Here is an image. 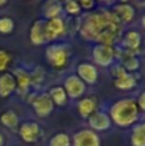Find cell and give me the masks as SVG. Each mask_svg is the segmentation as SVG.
I'll return each instance as SVG.
<instances>
[{
    "mask_svg": "<svg viewBox=\"0 0 145 146\" xmlns=\"http://www.w3.org/2000/svg\"><path fill=\"white\" fill-rule=\"evenodd\" d=\"M123 25L109 9L100 8L85 15L80 27L82 38L98 45L113 46L121 40Z\"/></svg>",
    "mask_w": 145,
    "mask_h": 146,
    "instance_id": "1",
    "label": "cell"
},
{
    "mask_svg": "<svg viewBox=\"0 0 145 146\" xmlns=\"http://www.w3.org/2000/svg\"><path fill=\"white\" fill-rule=\"evenodd\" d=\"M140 115L136 100L134 99H122L116 101L109 110L110 121L118 127H130L136 123Z\"/></svg>",
    "mask_w": 145,
    "mask_h": 146,
    "instance_id": "2",
    "label": "cell"
},
{
    "mask_svg": "<svg viewBox=\"0 0 145 146\" xmlns=\"http://www.w3.org/2000/svg\"><path fill=\"white\" fill-rule=\"evenodd\" d=\"M45 56L51 67H54L55 69H62L68 64L69 53L64 45L54 44V45H50L46 49Z\"/></svg>",
    "mask_w": 145,
    "mask_h": 146,
    "instance_id": "3",
    "label": "cell"
},
{
    "mask_svg": "<svg viewBox=\"0 0 145 146\" xmlns=\"http://www.w3.org/2000/svg\"><path fill=\"white\" fill-rule=\"evenodd\" d=\"M112 73H113V76H114L113 85H114V87L118 88V90L127 91L136 86V78L134 77L132 73L126 72L122 66L116 64L112 68Z\"/></svg>",
    "mask_w": 145,
    "mask_h": 146,
    "instance_id": "4",
    "label": "cell"
},
{
    "mask_svg": "<svg viewBox=\"0 0 145 146\" xmlns=\"http://www.w3.org/2000/svg\"><path fill=\"white\" fill-rule=\"evenodd\" d=\"M44 32H45L46 42L57 40V38L62 37V36L66 33V22H64L63 18H61V17L45 21Z\"/></svg>",
    "mask_w": 145,
    "mask_h": 146,
    "instance_id": "5",
    "label": "cell"
},
{
    "mask_svg": "<svg viewBox=\"0 0 145 146\" xmlns=\"http://www.w3.org/2000/svg\"><path fill=\"white\" fill-rule=\"evenodd\" d=\"M116 58V50L109 45H96L92 49V60L100 67H108Z\"/></svg>",
    "mask_w": 145,
    "mask_h": 146,
    "instance_id": "6",
    "label": "cell"
},
{
    "mask_svg": "<svg viewBox=\"0 0 145 146\" xmlns=\"http://www.w3.org/2000/svg\"><path fill=\"white\" fill-rule=\"evenodd\" d=\"M64 91H66L67 96L71 99H78L86 91V85L77 77L76 74H71L64 80Z\"/></svg>",
    "mask_w": 145,
    "mask_h": 146,
    "instance_id": "7",
    "label": "cell"
},
{
    "mask_svg": "<svg viewBox=\"0 0 145 146\" xmlns=\"http://www.w3.org/2000/svg\"><path fill=\"white\" fill-rule=\"evenodd\" d=\"M73 146H100V137L91 129H81L76 132L72 140Z\"/></svg>",
    "mask_w": 145,
    "mask_h": 146,
    "instance_id": "8",
    "label": "cell"
},
{
    "mask_svg": "<svg viewBox=\"0 0 145 146\" xmlns=\"http://www.w3.org/2000/svg\"><path fill=\"white\" fill-rule=\"evenodd\" d=\"M32 106L35 113L41 118L50 115L54 110V104L48 94H41V95L36 96L32 100Z\"/></svg>",
    "mask_w": 145,
    "mask_h": 146,
    "instance_id": "9",
    "label": "cell"
},
{
    "mask_svg": "<svg viewBox=\"0 0 145 146\" xmlns=\"http://www.w3.org/2000/svg\"><path fill=\"white\" fill-rule=\"evenodd\" d=\"M77 77L85 85H95L99 78V73L94 64L91 63H80L77 66Z\"/></svg>",
    "mask_w": 145,
    "mask_h": 146,
    "instance_id": "10",
    "label": "cell"
},
{
    "mask_svg": "<svg viewBox=\"0 0 145 146\" xmlns=\"http://www.w3.org/2000/svg\"><path fill=\"white\" fill-rule=\"evenodd\" d=\"M19 135L23 141L33 144V142L39 141V139L43 135V131L36 122H25L19 128Z\"/></svg>",
    "mask_w": 145,
    "mask_h": 146,
    "instance_id": "11",
    "label": "cell"
},
{
    "mask_svg": "<svg viewBox=\"0 0 145 146\" xmlns=\"http://www.w3.org/2000/svg\"><path fill=\"white\" fill-rule=\"evenodd\" d=\"M89 124L91 127V131L102 132L110 128L112 121H110V117L108 113L96 110L91 117H89Z\"/></svg>",
    "mask_w": 145,
    "mask_h": 146,
    "instance_id": "12",
    "label": "cell"
},
{
    "mask_svg": "<svg viewBox=\"0 0 145 146\" xmlns=\"http://www.w3.org/2000/svg\"><path fill=\"white\" fill-rule=\"evenodd\" d=\"M112 12L114 13L116 17L120 19V22L122 23V25H125V23H131L135 19V15H136L135 8L131 4H128V3H118V4L114 5Z\"/></svg>",
    "mask_w": 145,
    "mask_h": 146,
    "instance_id": "13",
    "label": "cell"
},
{
    "mask_svg": "<svg viewBox=\"0 0 145 146\" xmlns=\"http://www.w3.org/2000/svg\"><path fill=\"white\" fill-rule=\"evenodd\" d=\"M98 109V101L95 98H84L77 103L78 114L85 119H89Z\"/></svg>",
    "mask_w": 145,
    "mask_h": 146,
    "instance_id": "14",
    "label": "cell"
},
{
    "mask_svg": "<svg viewBox=\"0 0 145 146\" xmlns=\"http://www.w3.org/2000/svg\"><path fill=\"white\" fill-rule=\"evenodd\" d=\"M122 45L127 49V51L134 53L138 51V49L141 45V35L139 31L136 30H130L123 35L122 37Z\"/></svg>",
    "mask_w": 145,
    "mask_h": 146,
    "instance_id": "15",
    "label": "cell"
},
{
    "mask_svg": "<svg viewBox=\"0 0 145 146\" xmlns=\"http://www.w3.org/2000/svg\"><path fill=\"white\" fill-rule=\"evenodd\" d=\"M44 25L45 21L44 19H37L36 22H33V25L31 26L30 30V40L33 45H43L46 42L45 40V32H44Z\"/></svg>",
    "mask_w": 145,
    "mask_h": 146,
    "instance_id": "16",
    "label": "cell"
},
{
    "mask_svg": "<svg viewBox=\"0 0 145 146\" xmlns=\"http://www.w3.org/2000/svg\"><path fill=\"white\" fill-rule=\"evenodd\" d=\"M17 88L15 78L10 73H3L0 76V96L1 98H8L10 94L14 92Z\"/></svg>",
    "mask_w": 145,
    "mask_h": 146,
    "instance_id": "17",
    "label": "cell"
},
{
    "mask_svg": "<svg viewBox=\"0 0 145 146\" xmlns=\"http://www.w3.org/2000/svg\"><path fill=\"white\" fill-rule=\"evenodd\" d=\"M15 74V83H17V88L21 94H27L30 86L32 85V81H31V74L27 73L26 71L22 69H17L14 72Z\"/></svg>",
    "mask_w": 145,
    "mask_h": 146,
    "instance_id": "18",
    "label": "cell"
},
{
    "mask_svg": "<svg viewBox=\"0 0 145 146\" xmlns=\"http://www.w3.org/2000/svg\"><path fill=\"white\" fill-rule=\"evenodd\" d=\"M63 12V7H62L61 1H57V0H51L44 4L43 7V13L44 17L48 18V19H53V18H58L61 17V13Z\"/></svg>",
    "mask_w": 145,
    "mask_h": 146,
    "instance_id": "19",
    "label": "cell"
},
{
    "mask_svg": "<svg viewBox=\"0 0 145 146\" xmlns=\"http://www.w3.org/2000/svg\"><path fill=\"white\" fill-rule=\"evenodd\" d=\"M130 142L132 146H145V122L134 127L131 132Z\"/></svg>",
    "mask_w": 145,
    "mask_h": 146,
    "instance_id": "20",
    "label": "cell"
},
{
    "mask_svg": "<svg viewBox=\"0 0 145 146\" xmlns=\"http://www.w3.org/2000/svg\"><path fill=\"white\" fill-rule=\"evenodd\" d=\"M48 95L50 96L53 104L57 106H63L67 103V99H68L66 91H64V88L62 86H54V87H51Z\"/></svg>",
    "mask_w": 145,
    "mask_h": 146,
    "instance_id": "21",
    "label": "cell"
},
{
    "mask_svg": "<svg viewBox=\"0 0 145 146\" xmlns=\"http://www.w3.org/2000/svg\"><path fill=\"white\" fill-rule=\"evenodd\" d=\"M0 121L5 127H9V128H14L18 126V115L13 110H8L3 113L0 117Z\"/></svg>",
    "mask_w": 145,
    "mask_h": 146,
    "instance_id": "22",
    "label": "cell"
},
{
    "mask_svg": "<svg viewBox=\"0 0 145 146\" xmlns=\"http://www.w3.org/2000/svg\"><path fill=\"white\" fill-rule=\"evenodd\" d=\"M49 146H72L71 137L67 133H57L51 137Z\"/></svg>",
    "mask_w": 145,
    "mask_h": 146,
    "instance_id": "23",
    "label": "cell"
},
{
    "mask_svg": "<svg viewBox=\"0 0 145 146\" xmlns=\"http://www.w3.org/2000/svg\"><path fill=\"white\" fill-rule=\"evenodd\" d=\"M122 67H123V69H125L126 72H128V73L135 72V71H138V69L140 68V60H139L135 55L131 54V55H128L127 58L123 60Z\"/></svg>",
    "mask_w": 145,
    "mask_h": 146,
    "instance_id": "24",
    "label": "cell"
},
{
    "mask_svg": "<svg viewBox=\"0 0 145 146\" xmlns=\"http://www.w3.org/2000/svg\"><path fill=\"white\" fill-rule=\"evenodd\" d=\"M63 10L69 15H78L81 13V7H80L78 1H74V0H67L66 3L62 4Z\"/></svg>",
    "mask_w": 145,
    "mask_h": 146,
    "instance_id": "25",
    "label": "cell"
},
{
    "mask_svg": "<svg viewBox=\"0 0 145 146\" xmlns=\"http://www.w3.org/2000/svg\"><path fill=\"white\" fill-rule=\"evenodd\" d=\"M14 28V22L10 18L4 17L0 18V32L1 33H10Z\"/></svg>",
    "mask_w": 145,
    "mask_h": 146,
    "instance_id": "26",
    "label": "cell"
},
{
    "mask_svg": "<svg viewBox=\"0 0 145 146\" xmlns=\"http://www.w3.org/2000/svg\"><path fill=\"white\" fill-rule=\"evenodd\" d=\"M10 60H12V58H10L9 54H8L5 50H0V72L7 69V67L9 66Z\"/></svg>",
    "mask_w": 145,
    "mask_h": 146,
    "instance_id": "27",
    "label": "cell"
},
{
    "mask_svg": "<svg viewBox=\"0 0 145 146\" xmlns=\"http://www.w3.org/2000/svg\"><path fill=\"white\" fill-rule=\"evenodd\" d=\"M44 80V69L41 67H37L35 69V73L31 74V81L32 83H41Z\"/></svg>",
    "mask_w": 145,
    "mask_h": 146,
    "instance_id": "28",
    "label": "cell"
},
{
    "mask_svg": "<svg viewBox=\"0 0 145 146\" xmlns=\"http://www.w3.org/2000/svg\"><path fill=\"white\" fill-rule=\"evenodd\" d=\"M136 104H138L139 110L145 111V91H143V92L139 95L138 100H136Z\"/></svg>",
    "mask_w": 145,
    "mask_h": 146,
    "instance_id": "29",
    "label": "cell"
},
{
    "mask_svg": "<svg viewBox=\"0 0 145 146\" xmlns=\"http://www.w3.org/2000/svg\"><path fill=\"white\" fill-rule=\"evenodd\" d=\"M78 4H80V7H81V10H91L92 8L95 7V3L91 1V0H87V1H80Z\"/></svg>",
    "mask_w": 145,
    "mask_h": 146,
    "instance_id": "30",
    "label": "cell"
},
{
    "mask_svg": "<svg viewBox=\"0 0 145 146\" xmlns=\"http://www.w3.org/2000/svg\"><path fill=\"white\" fill-rule=\"evenodd\" d=\"M141 26H143V28L145 30V14L141 17Z\"/></svg>",
    "mask_w": 145,
    "mask_h": 146,
    "instance_id": "31",
    "label": "cell"
},
{
    "mask_svg": "<svg viewBox=\"0 0 145 146\" xmlns=\"http://www.w3.org/2000/svg\"><path fill=\"white\" fill-rule=\"evenodd\" d=\"M3 144H4V139H3V136L0 135V146H3Z\"/></svg>",
    "mask_w": 145,
    "mask_h": 146,
    "instance_id": "32",
    "label": "cell"
},
{
    "mask_svg": "<svg viewBox=\"0 0 145 146\" xmlns=\"http://www.w3.org/2000/svg\"><path fill=\"white\" fill-rule=\"evenodd\" d=\"M4 4H7V1H5V0H3V1H0V5H4Z\"/></svg>",
    "mask_w": 145,
    "mask_h": 146,
    "instance_id": "33",
    "label": "cell"
}]
</instances>
